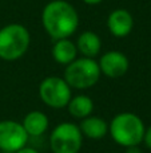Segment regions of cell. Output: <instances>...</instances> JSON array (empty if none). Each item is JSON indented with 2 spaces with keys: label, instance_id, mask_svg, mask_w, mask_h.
<instances>
[{
  "label": "cell",
  "instance_id": "obj_10",
  "mask_svg": "<svg viewBox=\"0 0 151 153\" xmlns=\"http://www.w3.org/2000/svg\"><path fill=\"white\" fill-rule=\"evenodd\" d=\"M78 126L83 137H87L90 140H102L108 134V122L102 117L88 116L80 120V124Z\"/></svg>",
  "mask_w": 151,
  "mask_h": 153
},
{
  "label": "cell",
  "instance_id": "obj_3",
  "mask_svg": "<svg viewBox=\"0 0 151 153\" xmlns=\"http://www.w3.org/2000/svg\"><path fill=\"white\" fill-rule=\"evenodd\" d=\"M100 69L94 58H76L64 70L66 82L71 89L84 90L95 86L100 78Z\"/></svg>",
  "mask_w": 151,
  "mask_h": 153
},
{
  "label": "cell",
  "instance_id": "obj_1",
  "mask_svg": "<svg viewBox=\"0 0 151 153\" xmlns=\"http://www.w3.org/2000/svg\"><path fill=\"white\" fill-rule=\"evenodd\" d=\"M42 22L52 39H66L78 28L79 16L75 8L64 0H54L43 10Z\"/></svg>",
  "mask_w": 151,
  "mask_h": 153
},
{
  "label": "cell",
  "instance_id": "obj_14",
  "mask_svg": "<svg viewBox=\"0 0 151 153\" xmlns=\"http://www.w3.org/2000/svg\"><path fill=\"white\" fill-rule=\"evenodd\" d=\"M68 109L70 114H71L74 118L78 120H83L86 117L91 116L94 111V101L91 97L84 94H79L71 97L68 105L66 106Z\"/></svg>",
  "mask_w": 151,
  "mask_h": 153
},
{
  "label": "cell",
  "instance_id": "obj_2",
  "mask_svg": "<svg viewBox=\"0 0 151 153\" xmlns=\"http://www.w3.org/2000/svg\"><path fill=\"white\" fill-rule=\"evenodd\" d=\"M144 126L143 120L135 113L122 111L117 114L108 124V133L111 138L120 146H134L143 143Z\"/></svg>",
  "mask_w": 151,
  "mask_h": 153
},
{
  "label": "cell",
  "instance_id": "obj_18",
  "mask_svg": "<svg viewBox=\"0 0 151 153\" xmlns=\"http://www.w3.org/2000/svg\"><path fill=\"white\" fill-rule=\"evenodd\" d=\"M84 3H87V4H91V5H94V4H99L100 1H103V0H83Z\"/></svg>",
  "mask_w": 151,
  "mask_h": 153
},
{
  "label": "cell",
  "instance_id": "obj_8",
  "mask_svg": "<svg viewBox=\"0 0 151 153\" xmlns=\"http://www.w3.org/2000/svg\"><path fill=\"white\" fill-rule=\"evenodd\" d=\"M100 73L108 78H120L127 73L130 67L128 58L120 51H108L103 54L98 62Z\"/></svg>",
  "mask_w": 151,
  "mask_h": 153
},
{
  "label": "cell",
  "instance_id": "obj_13",
  "mask_svg": "<svg viewBox=\"0 0 151 153\" xmlns=\"http://www.w3.org/2000/svg\"><path fill=\"white\" fill-rule=\"evenodd\" d=\"M78 48L74 42L66 39H58L52 47V58L60 65H70L72 61L76 59Z\"/></svg>",
  "mask_w": 151,
  "mask_h": 153
},
{
  "label": "cell",
  "instance_id": "obj_11",
  "mask_svg": "<svg viewBox=\"0 0 151 153\" xmlns=\"http://www.w3.org/2000/svg\"><path fill=\"white\" fill-rule=\"evenodd\" d=\"M21 125L26 129L28 137H40L47 132L50 120L45 113L40 110H34L26 114Z\"/></svg>",
  "mask_w": 151,
  "mask_h": 153
},
{
  "label": "cell",
  "instance_id": "obj_7",
  "mask_svg": "<svg viewBox=\"0 0 151 153\" xmlns=\"http://www.w3.org/2000/svg\"><path fill=\"white\" fill-rule=\"evenodd\" d=\"M28 138L21 122L13 120L0 121V151L15 153L27 145Z\"/></svg>",
  "mask_w": 151,
  "mask_h": 153
},
{
  "label": "cell",
  "instance_id": "obj_9",
  "mask_svg": "<svg viewBox=\"0 0 151 153\" xmlns=\"http://www.w3.org/2000/svg\"><path fill=\"white\" fill-rule=\"evenodd\" d=\"M107 26L111 34L117 38H125L131 32L134 26L133 16L126 10H115L110 13Z\"/></svg>",
  "mask_w": 151,
  "mask_h": 153
},
{
  "label": "cell",
  "instance_id": "obj_17",
  "mask_svg": "<svg viewBox=\"0 0 151 153\" xmlns=\"http://www.w3.org/2000/svg\"><path fill=\"white\" fill-rule=\"evenodd\" d=\"M15 153H39L36 151V149H34V148H29V146H24V148H21V149H19L18 152H15Z\"/></svg>",
  "mask_w": 151,
  "mask_h": 153
},
{
  "label": "cell",
  "instance_id": "obj_6",
  "mask_svg": "<svg viewBox=\"0 0 151 153\" xmlns=\"http://www.w3.org/2000/svg\"><path fill=\"white\" fill-rule=\"evenodd\" d=\"M39 97L44 105L52 109H63L72 97L70 85L60 76H47L39 85Z\"/></svg>",
  "mask_w": 151,
  "mask_h": 153
},
{
  "label": "cell",
  "instance_id": "obj_12",
  "mask_svg": "<svg viewBox=\"0 0 151 153\" xmlns=\"http://www.w3.org/2000/svg\"><path fill=\"white\" fill-rule=\"evenodd\" d=\"M76 48L86 58H95L102 48L100 38L92 31H86L78 38Z\"/></svg>",
  "mask_w": 151,
  "mask_h": 153
},
{
  "label": "cell",
  "instance_id": "obj_5",
  "mask_svg": "<svg viewBox=\"0 0 151 153\" xmlns=\"http://www.w3.org/2000/svg\"><path fill=\"white\" fill-rule=\"evenodd\" d=\"M83 145V134L74 122H60L50 134L52 153H79Z\"/></svg>",
  "mask_w": 151,
  "mask_h": 153
},
{
  "label": "cell",
  "instance_id": "obj_15",
  "mask_svg": "<svg viewBox=\"0 0 151 153\" xmlns=\"http://www.w3.org/2000/svg\"><path fill=\"white\" fill-rule=\"evenodd\" d=\"M143 143L146 144V146L149 149H151V126H149L144 132V137H143Z\"/></svg>",
  "mask_w": 151,
  "mask_h": 153
},
{
  "label": "cell",
  "instance_id": "obj_4",
  "mask_svg": "<svg viewBox=\"0 0 151 153\" xmlns=\"http://www.w3.org/2000/svg\"><path fill=\"white\" fill-rule=\"evenodd\" d=\"M29 32L21 24H8L0 30V58L16 61L27 53L29 47Z\"/></svg>",
  "mask_w": 151,
  "mask_h": 153
},
{
  "label": "cell",
  "instance_id": "obj_16",
  "mask_svg": "<svg viewBox=\"0 0 151 153\" xmlns=\"http://www.w3.org/2000/svg\"><path fill=\"white\" fill-rule=\"evenodd\" d=\"M125 153H142V151L139 148V145H134V146H127Z\"/></svg>",
  "mask_w": 151,
  "mask_h": 153
}]
</instances>
